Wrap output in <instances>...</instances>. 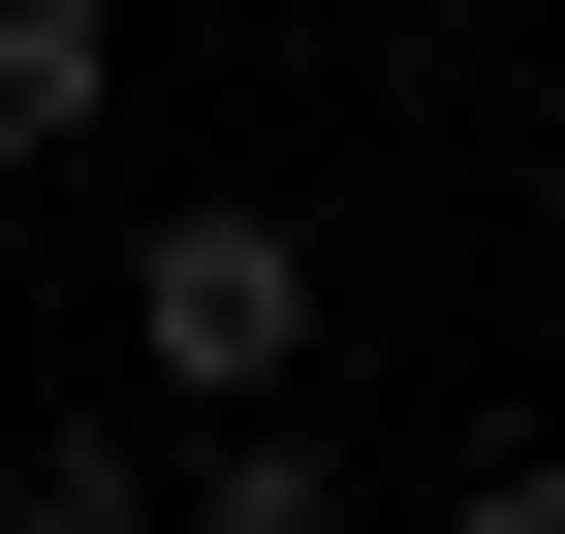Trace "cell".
I'll return each instance as SVG.
<instances>
[{
    "label": "cell",
    "instance_id": "6da1fadb",
    "mask_svg": "<svg viewBox=\"0 0 565 534\" xmlns=\"http://www.w3.org/2000/svg\"><path fill=\"white\" fill-rule=\"evenodd\" d=\"M126 377H158L189 440H252L282 377H315V221H252V189H158V221H126Z\"/></svg>",
    "mask_w": 565,
    "mask_h": 534
},
{
    "label": "cell",
    "instance_id": "7a4b0ae2",
    "mask_svg": "<svg viewBox=\"0 0 565 534\" xmlns=\"http://www.w3.org/2000/svg\"><path fill=\"white\" fill-rule=\"evenodd\" d=\"M126 126V0H0V189Z\"/></svg>",
    "mask_w": 565,
    "mask_h": 534
},
{
    "label": "cell",
    "instance_id": "3957f363",
    "mask_svg": "<svg viewBox=\"0 0 565 534\" xmlns=\"http://www.w3.org/2000/svg\"><path fill=\"white\" fill-rule=\"evenodd\" d=\"M126 503H158V440H126V409H95V440H0V534H126Z\"/></svg>",
    "mask_w": 565,
    "mask_h": 534
},
{
    "label": "cell",
    "instance_id": "277c9868",
    "mask_svg": "<svg viewBox=\"0 0 565 534\" xmlns=\"http://www.w3.org/2000/svg\"><path fill=\"white\" fill-rule=\"evenodd\" d=\"M189 534H345V472L315 440H189Z\"/></svg>",
    "mask_w": 565,
    "mask_h": 534
},
{
    "label": "cell",
    "instance_id": "5b68a950",
    "mask_svg": "<svg viewBox=\"0 0 565 534\" xmlns=\"http://www.w3.org/2000/svg\"><path fill=\"white\" fill-rule=\"evenodd\" d=\"M440 534H565V503H534V472H471V503H440Z\"/></svg>",
    "mask_w": 565,
    "mask_h": 534
}]
</instances>
